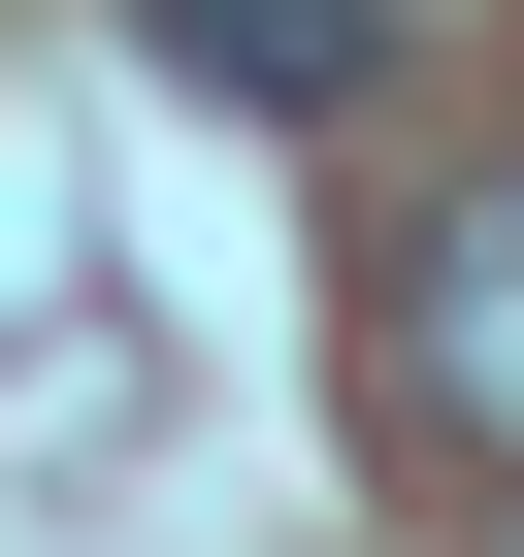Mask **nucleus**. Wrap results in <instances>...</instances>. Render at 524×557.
<instances>
[{"label": "nucleus", "instance_id": "f257e3e1", "mask_svg": "<svg viewBox=\"0 0 524 557\" xmlns=\"http://www.w3.org/2000/svg\"><path fill=\"white\" fill-rule=\"evenodd\" d=\"M394 426H426V459H524V197H459V230L394 262Z\"/></svg>", "mask_w": 524, "mask_h": 557}, {"label": "nucleus", "instance_id": "f03ea898", "mask_svg": "<svg viewBox=\"0 0 524 557\" xmlns=\"http://www.w3.org/2000/svg\"><path fill=\"white\" fill-rule=\"evenodd\" d=\"M164 34V99H229V132H328V99H394V0H132Z\"/></svg>", "mask_w": 524, "mask_h": 557}]
</instances>
